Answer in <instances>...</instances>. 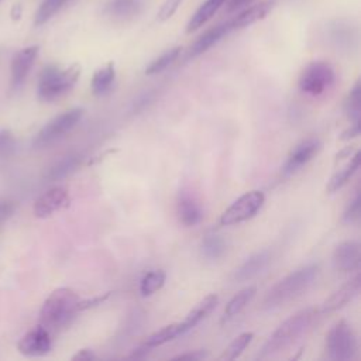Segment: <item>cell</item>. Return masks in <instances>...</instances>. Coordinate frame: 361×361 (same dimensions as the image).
Wrapping results in <instances>:
<instances>
[{"label": "cell", "mask_w": 361, "mask_h": 361, "mask_svg": "<svg viewBox=\"0 0 361 361\" xmlns=\"http://www.w3.org/2000/svg\"><path fill=\"white\" fill-rule=\"evenodd\" d=\"M79 295L71 288H58L49 293L39 310V324L51 333L59 331L76 316L79 310Z\"/></svg>", "instance_id": "cell-1"}, {"label": "cell", "mask_w": 361, "mask_h": 361, "mask_svg": "<svg viewBox=\"0 0 361 361\" xmlns=\"http://www.w3.org/2000/svg\"><path fill=\"white\" fill-rule=\"evenodd\" d=\"M319 265H303L279 279L264 298V309H275L305 293L317 279Z\"/></svg>", "instance_id": "cell-2"}, {"label": "cell", "mask_w": 361, "mask_h": 361, "mask_svg": "<svg viewBox=\"0 0 361 361\" xmlns=\"http://www.w3.org/2000/svg\"><path fill=\"white\" fill-rule=\"evenodd\" d=\"M314 316H316V309L306 307L296 312L290 317H288L271 334L268 341L264 344L261 353L258 354V358L272 357L283 351L285 348L290 347L309 329Z\"/></svg>", "instance_id": "cell-3"}, {"label": "cell", "mask_w": 361, "mask_h": 361, "mask_svg": "<svg viewBox=\"0 0 361 361\" xmlns=\"http://www.w3.org/2000/svg\"><path fill=\"white\" fill-rule=\"evenodd\" d=\"M80 66L73 63L68 68L58 65H47L38 78L37 93L42 102H54L66 94L78 82Z\"/></svg>", "instance_id": "cell-4"}, {"label": "cell", "mask_w": 361, "mask_h": 361, "mask_svg": "<svg viewBox=\"0 0 361 361\" xmlns=\"http://www.w3.org/2000/svg\"><path fill=\"white\" fill-rule=\"evenodd\" d=\"M358 340L353 326L345 320L336 322L326 334V354L334 361H348L355 358Z\"/></svg>", "instance_id": "cell-5"}, {"label": "cell", "mask_w": 361, "mask_h": 361, "mask_svg": "<svg viewBox=\"0 0 361 361\" xmlns=\"http://www.w3.org/2000/svg\"><path fill=\"white\" fill-rule=\"evenodd\" d=\"M83 114L85 110L82 107H73L55 116L37 133L32 140V147L39 149L55 144L79 124Z\"/></svg>", "instance_id": "cell-6"}, {"label": "cell", "mask_w": 361, "mask_h": 361, "mask_svg": "<svg viewBox=\"0 0 361 361\" xmlns=\"http://www.w3.org/2000/svg\"><path fill=\"white\" fill-rule=\"evenodd\" d=\"M336 82L333 66L324 61L310 62L299 76V89L309 96L326 93Z\"/></svg>", "instance_id": "cell-7"}, {"label": "cell", "mask_w": 361, "mask_h": 361, "mask_svg": "<svg viewBox=\"0 0 361 361\" xmlns=\"http://www.w3.org/2000/svg\"><path fill=\"white\" fill-rule=\"evenodd\" d=\"M265 202V195L261 190H250L234 200L220 216L221 226L243 223L257 214Z\"/></svg>", "instance_id": "cell-8"}, {"label": "cell", "mask_w": 361, "mask_h": 361, "mask_svg": "<svg viewBox=\"0 0 361 361\" xmlns=\"http://www.w3.org/2000/svg\"><path fill=\"white\" fill-rule=\"evenodd\" d=\"M38 52H39L38 45H30L14 54L10 63V90L11 92H18L24 86L31 72V68L35 63Z\"/></svg>", "instance_id": "cell-9"}, {"label": "cell", "mask_w": 361, "mask_h": 361, "mask_svg": "<svg viewBox=\"0 0 361 361\" xmlns=\"http://www.w3.org/2000/svg\"><path fill=\"white\" fill-rule=\"evenodd\" d=\"M52 333L38 324L28 330L18 341L17 350L25 357H42L52 348Z\"/></svg>", "instance_id": "cell-10"}, {"label": "cell", "mask_w": 361, "mask_h": 361, "mask_svg": "<svg viewBox=\"0 0 361 361\" xmlns=\"http://www.w3.org/2000/svg\"><path fill=\"white\" fill-rule=\"evenodd\" d=\"M69 202H71V196H69L68 188L54 186V188L45 190L42 195H39L35 199L32 212H34L35 217L45 219V217H49L54 213L68 207Z\"/></svg>", "instance_id": "cell-11"}, {"label": "cell", "mask_w": 361, "mask_h": 361, "mask_svg": "<svg viewBox=\"0 0 361 361\" xmlns=\"http://www.w3.org/2000/svg\"><path fill=\"white\" fill-rule=\"evenodd\" d=\"M322 149V142L319 138L309 137L306 140H302L298 142L289 152L283 166L282 172L283 175H292L298 172L302 166H305L307 162H310Z\"/></svg>", "instance_id": "cell-12"}, {"label": "cell", "mask_w": 361, "mask_h": 361, "mask_svg": "<svg viewBox=\"0 0 361 361\" xmlns=\"http://www.w3.org/2000/svg\"><path fill=\"white\" fill-rule=\"evenodd\" d=\"M176 214L185 227H193L203 219V210L196 196L188 190H182L176 199Z\"/></svg>", "instance_id": "cell-13"}, {"label": "cell", "mask_w": 361, "mask_h": 361, "mask_svg": "<svg viewBox=\"0 0 361 361\" xmlns=\"http://www.w3.org/2000/svg\"><path fill=\"white\" fill-rule=\"evenodd\" d=\"M360 264V244L355 240H345L340 243L333 252V265L338 272L348 274L358 268Z\"/></svg>", "instance_id": "cell-14"}, {"label": "cell", "mask_w": 361, "mask_h": 361, "mask_svg": "<svg viewBox=\"0 0 361 361\" xmlns=\"http://www.w3.org/2000/svg\"><path fill=\"white\" fill-rule=\"evenodd\" d=\"M360 293V274H355L344 285H341L336 292H333L322 305V313H330L341 309Z\"/></svg>", "instance_id": "cell-15"}, {"label": "cell", "mask_w": 361, "mask_h": 361, "mask_svg": "<svg viewBox=\"0 0 361 361\" xmlns=\"http://www.w3.org/2000/svg\"><path fill=\"white\" fill-rule=\"evenodd\" d=\"M271 262L269 250H261L248 257L234 272V279L237 282H245L258 276Z\"/></svg>", "instance_id": "cell-16"}, {"label": "cell", "mask_w": 361, "mask_h": 361, "mask_svg": "<svg viewBox=\"0 0 361 361\" xmlns=\"http://www.w3.org/2000/svg\"><path fill=\"white\" fill-rule=\"evenodd\" d=\"M231 31H233V28H231L230 21H226V23H221V24H217V25L209 28L192 44V47L188 51V58H195V56L202 55L203 52L210 49L214 44H217L223 37H226Z\"/></svg>", "instance_id": "cell-17"}, {"label": "cell", "mask_w": 361, "mask_h": 361, "mask_svg": "<svg viewBox=\"0 0 361 361\" xmlns=\"http://www.w3.org/2000/svg\"><path fill=\"white\" fill-rule=\"evenodd\" d=\"M327 38L337 49H351L357 41V34L350 24L334 21L327 28Z\"/></svg>", "instance_id": "cell-18"}, {"label": "cell", "mask_w": 361, "mask_h": 361, "mask_svg": "<svg viewBox=\"0 0 361 361\" xmlns=\"http://www.w3.org/2000/svg\"><path fill=\"white\" fill-rule=\"evenodd\" d=\"M144 8V0H109L103 11L117 20H128L137 17Z\"/></svg>", "instance_id": "cell-19"}, {"label": "cell", "mask_w": 361, "mask_h": 361, "mask_svg": "<svg viewBox=\"0 0 361 361\" xmlns=\"http://www.w3.org/2000/svg\"><path fill=\"white\" fill-rule=\"evenodd\" d=\"M82 164V157L79 154H68L58 161H55L45 172L44 178L47 182H55L61 180L66 176H69L72 172H75Z\"/></svg>", "instance_id": "cell-20"}, {"label": "cell", "mask_w": 361, "mask_h": 361, "mask_svg": "<svg viewBox=\"0 0 361 361\" xmlns=\"http://www.w3.org/2000/svg\"><path fill=\"white\" fill-rule=\"evenodd\" d=\"M219 302V298L212 293V295H207L206 298H203L188 314L186 317L179 323L180 324V331L182 334L186 333L188 330L193 329L195 326H197L217 305Z\"/></svg>", "instance_id": "cell-21"}, {"label": "cell", "mask_w": 361, "mask_h": 361, "mask_svg": "<svg viewBox=\"0 0 361 361\" xmlns=\"http://www.w3.org/2000/svg\"><path fill=\"white\" fill-rule=\"evenodd\" d=\"M272 6H274V1L271 0V1H262V3H259L257 6L250 7V8H245L237 17L230 20L233 31L234 30H240V28H245V27L252 25L257 21L262 20L271 11Z\"/></svg>", "instance_id": "cell-22"}, {"label": "cell", "mask_w": 361, "mask_h": 361, "mask_svg": "<svg viewBox=\"0 0 361 361\" xmlns=\"http://www.w3.org/2000/svg\"><path fill=\"white\" fill-rule=\"evenodd\" d=\"M255 292H257V288H255L254 285L245 286V288H243L241 290H238V292L228 300V303L226 305L224 312H223V316H221V323L228 322V320H231L233 317H235V316L252 300V298L255 296Z\"/></svg>", "instance_id": "cell-23"}, {"label": "cell", "mask_w": 361, "mask_h": 361, "mask_svg": "<svg viewBox=\"0 0 361 361\" xmlns=\"http://www.w3.org/2000/svg\"><path fill=\"white\" fill-rule=\"evenodd\" d=\"M116 79V68L113 62L106 63L104 66L99 68L92 78V92L96 96H104L109 93L114 85Z\"/></svg>", "instance_id": "cell-24"}, {"label": "cell", "mask_w": 361, "mask_h": 361, "mask_svg": "<svg viewBox=\"0 0 361 361\" xmlns=\"http://www.w3.org/2000/svg\"><path fill=\"white\" fill-rule=\"evenodd\" d=\"M361 155H360V152L357 151L351 158H350V161L340 169V171H337L331 178H330V180H329V183H327V188H326V190L329 192V193H333V192H336V190H338L340 188H343L353 176H354V173L358 171V168H360V161H361V158H360Z\"/></svg>", "instance_id": "cell-25"}, {"label": "cell", "mask_w": 361, "mask_h": 361, "mask_svg": "<svg viewBox=\"0 0 361 361\" xmlns=\"http://www.w3.org/2000/svg\"><path fill=\"white\" fill-rule=\"evenodd\" d=\"M224 1L226 0H206L203 4H200V7L190 17L186 25V32H193L197 28H200L203 24H206L216 14V11L223 6Z\"/></svg>", "instance_id": "cell-26"}, {"label": "cell", "mask_w": 361, "mask_h": 361, "mask_svg": "<svg viewBox=\"0 0 361 361\" xmlns=\"http://www.w3.org/2000/svg\"><path fill=\"white\" fill-rule=\"evenodd\" d=\"M202 255L209 261H216L226 252V241L219 234H207L202 240Z\"/></svg>", "instance_id": "cell-27"}, {"label": "cell", "mask_w": 361, "mask_h": 361, "mask_svg": "<svg viewBox=\"0 0 361 361\" xmlns=\"http://www.w3.org/2000/svg\"><path fill=\"white\" fill-rule=\"evenodd\" d=\"M166 279V274L164 269H152L149 272H147L141 281H140V293L141 296L147 298L154 295L155 292H158Z\"/></svg>", "instance_id": "cell-28"}, {"label": "cell", "mask_w": 361, "mask_h": 361, "mask_svg": "<svg viewBox=\"0 0 361 361\" xmlns=\"http://www.w3.org/2000/svg\"><path fill=\"white\" fill-rule=\"evenodd\" d=\"M179 334H182L180 331V324L179 323H172V324H168L165 327H162L161 330L152 333L144 343V345H147L148 348H152V347H158V345H162L171 340H173L175 337H178Z\"/></svg>", "instance_id": "cell-29"}, {"label": "cell", "mask_w": 361, "mask_h": 361, "mask_svg": "<svg viewBox=\"0 0 361 361\" xmlns=\"http://www.w3.org/2000/svg\"><path fill=\"white\" fill-rule=\"evenodd\" d=\"M180 51H182L180 47H175L161 54L145 68V75H155L165 71L169 65H172L178 59V56L180 55Z\"/></svg>", "instance_id": "cell-30"}, {"label": "cell", "mask_w": 361, "mask_h": 361, "mask_svg": "<svg viewBox=\"0 0 361 361\" xmlns=\"http://www.w3.org/2000/svg\"><path fill=\"white\" fill-rule=\"evenodd\" d=\"M254 334L251 331H245V333H241L238 334L228 345L227 348L223 351V354L220 355L221 360H235L238 358L243 351L247 348V345L251 343Z\"/></svg>", "instance_id": "cell-31"}, {"label": "cell", "mask_w": 361, "mask_h": 361, "mask_svg": "<svg viewBox=\"0 0 361 361\" xmlns=\"http://www.w3.org/2000/svg\"><path fill=\"white\" fill-rule=\"evenodd\" d=\"M69 1L71 0H44V3L39 6V8L35 13L34 24L35 25L45 24L51 17H54Z\"/></svg>", "instance_id": "cell-32"}, {"label": "cell", "mask_w": 361, "mask_h": 361, "mask_svg": "<svg viewBox=\"0 0 361 361\" xmlns=\"http://www.w3.org/2000/svg\"><path fill=\"white\" fill-rule=\"evenodd\" d=\"M360 110H361V85H360V80H357L351 87L345 100V111L350 117V121L360 120Z\"/></svg>", "instance_id": "cell-33"}, {"label": "cell", "mask_w": 361, "mask_h": 361, "mask_svg": "<svg viewBox=\"0 0 361 361\" xmlns=\"http://www.w3.org/2000/svg\"><path fill=\"white\" fill-rule=\"evenodd\" d=\"M360 209H361V197H360V193L357 192L354 195V197L348 202L344 213H343V221L344 223H355L358 221L360 219Z\"/></svg>", "instance_id": "cell-34"}, {"label": "cell", "mask_w": 361, "mask_h": 361, "mask_svg": "<svg viewBox=\"0 0 361 361\" xmlns=\"http://www.w3.org/2000/svg\"><path fill=\"white\" fill-rule=\"evenodd\" d=\"M16 149V138L10 130H0V157H8Z\"/></svg>", "instance_id": "cell-35"}, {"label": "cell", "mask_w": 361, "mask_h": 361, "mask_svg": "<svg viewBox=\"0 0 361 361\" xmlns=\"http://www.w3.org/2000/svg\"><path fill=\"white\" fill-rule=\"evenodd\" d=\"M182 1H183V0H166V1L161 6V8H159V11H158L157 20H158V21H166V20H169V18L176 13V10L179 8V6H180Z\"/></svg>", "instance_id": "cell-36"}, {"label": "cell", "mask_w": 361, "mask_h": 361, "mask_svg": "<svg viewBox=\"0 0 361 361\" xmlns=\"http://www.w3.org/2000/svg\"><path fill=\"white\" fill-rule=\"evenodd\" d=\"M17 209V203L14 200H0V224L10 219Z\"/></svg>", "instance_id": "cell-37"}, {"label": "cell", "mask_w": 361, "mask_h": 361, "mask_svg": "<svg viewBox=\"0 0 361 361\" xmlns=\"http://www.w3.org/2000/svg\"><path fill=\"white\" fill-rule=\"evenodd\" d=\"M358 135H360V120L358 121H351V124L341 133L340 140L347 141V140H353Z\"/></svg>", "instance_id": "cell-38"}, {"label": "cell", "mask_w": 361, "mask_h": 361, "mask_svg": "<svg viewBox=\"0 0 361 361\" xmlns=\"http://www.w3.org/2000/svg\"><path fill=\"white\" fill-rule=\"evenodd\" d=\"M110 292L104 293V295H100V296H96V298H92V299H85V300H80L79 302V310H86L89 307H93L96 305H100L103 300H106L109 298Z\"/></svg>", "instance_id": "cell-39"}, {"label": "cell", "mask_w": 361, "mask_h": 361, "mask_svg": "<svg viewBox=\"0 0 361 361\" xmlns=\"http://www.w3.org/2000/svg\"><path fill=\"white\" fill-rule=\"evenodd\" d=\"M207 357V353H204L203 350H196L193 353H183L176 355V360H203Z\"/></svg>", "instance_id": "cell-40"}, {"label": "cell", "mask_w": 361, "mask_h": 361, "mask_svg": "<svg viewBox=\"0 0 361 361\" xmlns=\"http://www.w3.org/2000/svg\"><path fill=\"white\" fill-rule=\"evenodd\" d=\"M94 358H96V355L90 348H82L75 355H72V360H80V361H90Z\"/></svg>", "instance_id": "cell-41"}, {"label": "cell", "mask_w": 361, "mask_h": 361, "mask_svg": "<svg viewBox=\"0 0 361 361\" xmlns=\"http://www.w3.org/2000/svg\"><path fill=\"white\" fill-rule=\"evenodd\" d=\"M252 0H230L228 6H227V11H234L237 8H241L244 6H247L248 3H251Z\"/></svg>", "instance_id": "cell-42"}, {"label": "cell", "mask_w": 361, "mask_h": 361, "mask_svg": "<svg viewBox=\"0 0 361 361\" xmlns=\"http://www.w3.org/2000/svg\"><path fill=\"white\" fill-rule=\"evenodd\" d=\"M350 155H351V148H344L343 151H340V152L336 155V159H341V158H345V157L350 158Z\"/></svg>", "instance_id": "cell-43"}]
</instances>
